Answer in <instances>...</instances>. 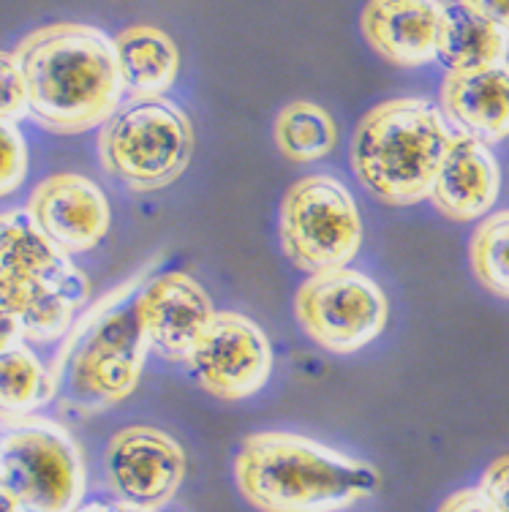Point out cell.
<instances>
[{"instance_id":"6da1fadb","label":"cell","mask_w":509,"mask_h":512,"mask_svg":"<svg viewBox=\"0 0 509 512\" xmlns=\"http://www.w3.org/2000/svg\"><path fill=\"white\" fill-rule=\"evenodd\" d=\"M14 55L28 85V115L41 128L82 134L118 112L123 82L104 30L82 22L44 25L28 33Z\"/></svg>"},{"instance_id":"7a4b0ae2","label":"cell","mask_w":509,"mask_h":512,"mask_svg":"<svg viewBox=\"0 0 509 512\" xmlns=\"http://www.w3.org/2000/svg\"><path fill=\"white\" fill-rule=\"evenodd\" d=\"M235 480L262 512H341L382 488L373 463L289 431L248 436L235 455Z\"/></svg>"},{"instance_id":"3957f363","label":"cell","mask_w":509,"mask_h":512,"mask_svg":"<svg viewBox=\"0 0 509 512\" xmlns=\"http://www.w3.org/2000/svg\"><path fill=\"white\" fill-rule=\"evenodd\" d=\"M450 139V126L431 101H382L354 128V175L384 205H417L431 197Z\"/></svg>"},{"instance_id":"277c9868","label":"cell","mask_w":509,"mask_h":512,"mask_svg":"<svg viewBox=\"0 0 509 512\" xmlns=\"http://www.w3.org/2000/svg\"><path fill=\"white\" fill-rule=\"evenodd\" d=\"M88 300V276L41 235L28 210L0 213V311L17 319L25 341L66 335Z\"/></svg>"},{"instance_id":"5b68a950","label":"cell","mask_w":509,"mask_h":512,"mask_svg":"<svg viewBox=\"0 0 509 512\" xmlns=\"http://www.w3.org/2000/svg\"><path fill=\"white\" fill-rule=\"evenodd\" d=\"M147 349L137 297L112 295L79 322L52 365L55 382L66 379L63 404L79 414H96L120 404L137 390Z\"/></svg>"},{"instance_id":"8992f818","label":"cell","mask_w":509,"mask_h":512,"mask_svg":"<svg viewBox=\"0 0 509 512\" xmlns=\"http://www.w3.org/2000/svg\"><path fill=\"white\" fill-rule=\"evenodd\" d=\"M194 153V126L169 99H131L98 131V161L137 194L172 186Z\"/></svg>"},{"instance_id":"52a82bcc","label":"cell","mask_w":509,"mask_h":512,"mask_svg":"<svg viewBox=\"0 0 509 512\" xmlns=\"http://www.w3.org/2000/svg\"><path fill=\"white\" fill-rule=\"evenodd\" d=\"M0 488L20 512H77L85 461L71 434L47 417H25L0 434Z\"/></svg>"},{"instance_id":"ba28073f","label":"cell","mask_w":509,"mask_h":512,"mask_svg":"<svg viewBox=\"0 0 509 512\" xmlns=\"http://www.w3.org/2000/svg\"><path fill=\"white\" fill-rule=\"evenodd\" d=\"M281 248L308 276L343 270L363 246V218L352 191L333 175H305L281 202Z\"/></svg>"},{"instance_id":"9c48e42d","label":"cell","mask_w":509,"mask_h":512,"mask_svg":"<svg viewBox=\"0 0 509 512\" xmlns=\"http://www.w3.org/2000/svg\"><path fill=\"white\" fill-rule=\"evenodd\" d=\"M294 316L314 344L333 355H354L384 333L390 303L373 278L343 267L303 281Z\"/></svg>"},{"instance_id":"30bf717a","label":"cell","mask_w":509,"mask_h":512,"mask_svg":"<svg viewBox=\"0 0 509 512\" xmlns=\"http://www.w3.org/2000/svg\"><path fill=\"white\" fill-rule=\"evenodd\" d=\"M186 363L213 398L243 401L259 393L273 374V346L254 319L216 311Z\"/></svg>"},{"instance_id":"8fae6325","label":"cell","mask_w":509,"mask_h":512,"mask_svg":"<svg viewBox=\"0 0 509 512\" xmlns=\"http://www.w3.org/2000/svg\"><path fill=\"white\" fill-rule=\"evenodd\" d=\"M186 450L150 425L120 428L107 444L104 472L120 504L134 510H164L186 477Z\"/></svg>"},{"instance_id":"7c38bea8","label":"cell","mask_w":509,"mask_h":512,"mask_svg":"<svg viewBox=\"0 0 509 512\" xmlns=\"http://www.w3.org/2000/svg\"><path fill=\"white\" fill-rule=\"evenodd\" d=\"M28 216L52 246L74 256L107 237L112 210L93 180L77 172H58L33 188Z\"/></svg>"},{"instance_id":"4fadbf2b","label":"cell","mask_w":509,"mask_h":512,"mask_svg":"<svg viewBox=\"0 0 509 512\" xmlns=\"http://www.w3.org/2000/svg\"><path fill=\"white\" fill-rule=\"evenodd\" d=\"M137 316L153 352L167 360H188L216 308L199 281L186 273H161L139 289Z\"/></svg>"},{"instance_id":"5bb4252c","label":"cell","mask_w":509,"mask_h":512,"mask_svg":"<svg viewBox=\"0 0 509 512\" xmlns=\"http://www.w3.org/2000/svg\"><path fill=\"white\" fill-rule=\"evenodd\" d=\"M501 191V169L488 145L452 134L431 188V202L450 221L488 216Z\"/></svg>"},{"instance_id":"9a60e30c","label":"cell","mask_w":509,"mask_h":512,"mask_svg":"<svg viewBox=\"0 0 509 512\" xmlns=\"http://www.w3.org/2000/svg\"><path fill=\"white\" fill-rule=\"evenodd\" d=\"M365 41L387 63L401 69H417L436 60L441 28V3L436 0H409L384 3L373 0L360 17Z\"/></svg>"},{"instance_id":"2e32d148","label":"cell","mask_w":509,"mask_h":512,"mask_svg":"<svg viewBox=\"0 0 509 512\" xmlns=\"http://www.w3.org/2000/svg\"><path fill=\"white\" fill-rule=\"evenodd\" d=\"M444 118L458 134L496 145L509 137V63L474 74H447L441 85Z\"/></svg>"},{"instance_id":"e0dca14e","label":"cell","mask_w":509,"mask_h":512,"mask_svg":"<svg viewBox=\"0 0 509 512\" xmlns=\"http://www.w3.org/2000/svg\"><path fill=\"white\" fill-rule=\"evenodd\" d=\"M123 93L131 99H164L180 71V52L156 25H131L112 39Z\"/></svg>"},{"instance_id":"ac0fdd59","label":"cell","mask_w":509,"mask_h":512,"mask_svg":"<svg viewBox=\"0 0 509 512\" xmlns=\"http://www.w3.org/2000/svg\"><path fill=\"white\" fill-rule=\"evenodd\" d=\"M509 39L471 3H441L436 60L447 74H474L507 63Z\"/></svg>"},{"instance_id":"d6986e66","label":"cell","mask_w":509,"mask_h":512,"mask_svg":"<svg viewBox=\"0 0 509 512\" xmlns=\"http://www.w3.org/2000/svg\"><path fill=\"white\" fill-rule=\"evenodd\" d=\"M58 395V382L36 352L17 344L0 352V420H25Z\"/></svg>"},{"instance_id":"ffe728a7","label":"cell","mask_w":509,"mask_h":512,"mask_svg":"<svg viewBox=\"0 0 509 512\" xmlns=\"http://www.w3.org/2000/svg\"><path fill=\"white\" fill-rule=\"evenodd\" d=\"M273 137L289 161L311 164L333 153L338 145V126L333 115L314 101H292L275 115Z\"/></svg>"},{"instance_id":"44dd1931","label":"cell","mask_w":509,"mask_h":512,"mask_svg":"<svg viewBox=\"0 0 509 512\" xmlns=\"http://www.w3.org/2000/svg\"><path fill=\"white\" fill-rule=\"evenodd\" d=\"M471 270L490 295L509 300V210L493 213L471 237Z\"/></svg>"},{"instance_id":"7402d4cb","label":"cell","mask_w":509,"mask_h":512,"mask_svg":"<svg viewBox=\"0 0 509 512\" xmlns=\"http://www.w3.org/2000/svg\"><path fill=\"white\" fill-rule=\"evenodd\" d=\"M28 175V145L14 123H0V199L14 194Z\"/></svg>"},{"instance_id":"603a6c76","label":"cell","mask_w":509,"mask_h":512,"mask_svg":"<svg viewBox=\"0 0 509 512\" xmlns=\"http://www.w3.org/2000/svg\"><path fill=\"white\" fill-rule=\"evenodd\" d=\"M28 85L14 52L0 50V123L28 118Z\"/></svg>"},{"instance_id":"cb8c5ba5","label":"cell","mask_w":509,"mask_h":512,"mask_svg":"<svg viewBox=\"0 0 509 512\" xmlns=\"http://www.w3.org/2000/svg\"><path fill=\"white\" fill-rule=\"evenodd\" d=\"M480 491L496 510L509 512V455H501L485 469Z\"/></svg>"},{"instance_id":"d4e9b609","label":"cell","mask_w":509,"mask_h":512,"mask_svg":"<svg viewBox=\"0 0 509 512\" xmlns=\"http://www.w3.org/2000/svg\"><path fill=\"white\" fill-rule=\"evenodd\" d=\"M439 512H499L482 496L480 488H463L441 502Z\"/></svg>"},{"instance_id":"484cf974","label":"cell","mask_w":509,"mask_h":512,"mask_svg":"<svg viewBox=\"0 0 509 512\" xmlns=\"http://www.w3.org/2000/svg\"><path fill=\"white\" fill-rule=\"evenodd\" d=\"M474 9L480 11L485 20L493 22L509 39V3H501V0H474Z\"/></svg>"},{"instance_id":"4316f807","label":"cell","mask_w":509,"mask_h":512,"mask_svg":"<svg viewBox=\"0 0 509 512\" xmlns=\"http://www.w3.org/2000/svg\"><path fill=\"white\" fill-rule=\"evenodd\" d=\"M22 327L17 325V319H11L6 311H0V352H6L11 346L22 344Z\"/></svg>"},{"instance_id":"83f0119b","label":"cell","mask_w":509,"mask_h":512,"mask_svg":"<svg viewBox=\"0 0 509 512\" xmlns=\"http://www.w3.org/2000/svg\"><path fill=\"white\" fill-rule=\"evenodd\" d=\"M77 512H150V510H134V507H126V504H107V502H90L82 504ZM164 512V510H158Z\"/></svg>"},{"instance_id":"f1b7e54d","label":"cell","mask_w":509,"mask_h":512,"mask_svg":"<svg viewBox=\"0 0 509 512\" xmlns=\"http://www.w3.org/2000/svg\"><path fill=\"white\" fill-rule=\"evenodd\" d=\"M0 512H20L17 502H14V499H11L9 493L3 491V488H0Z\"/></svg>"}]
</instances>
